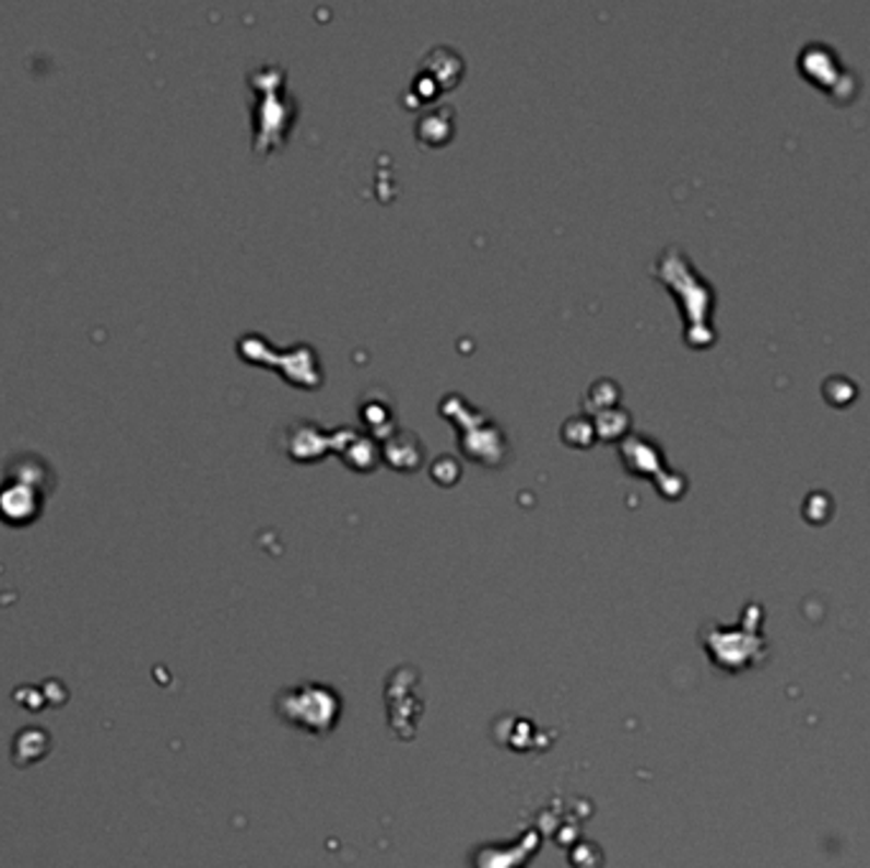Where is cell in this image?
<instances>
[{"mask_svg":"<svg viewBox=\"0 0 870 868\" xmlns=\"http://www.w3.org/2000/svg\"><path fill=\"white\" fill-rule=\"evenodd\" d=\"M278 711L285 720H291V726H298L308 734H326L337 726L339 697L326 688L303 685L283 693Z\"/></svg>","mask_w":870,"mask_h":868,"instance_id":"cell-1","label":"cell"},{"mask_svg":"<svg viewBox=\"0 0 870 868\" xmlns=\"http://www.w3.org/2000/svg\"><path fill=\"white\" fill-rule=\"evenodd\" d=\"M38 509H42V490L38 486L13 477L0 486V517L5 523H31L38 515Z\"/></svg>","mask_w":870,"mask_h":868,"instance_id":"cell-2","label":"cell"}]
</instances>
